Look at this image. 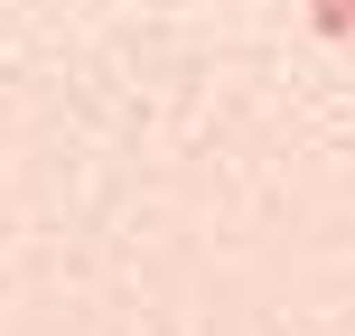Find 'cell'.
Returning <instances> with one entry per match:
<instances>
[{"mask_svg": "<svg viewBox=\"0 0 355 336\" xmlns=\"http://www.w3.org/2000/svg\"><path fill=\"white\" fill-rule=\"evenodd\" d=\"M309 28L318 37H355V0H309Z\"/></svg>", "mask_w": 355, "mask_h": 336, "instance_id": "cell-1", "label": "cell"}]
</instances>
